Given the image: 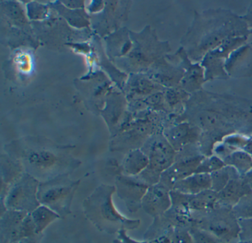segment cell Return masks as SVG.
<instances>
[{
  "instance_id": "obj_1",
  "label": "cell",
  "mask_w": 252,
  "mask_h": 243,
  "mask_svg": "<svg viewBox=\"0 0 252 243\" xmlns=\"http://www.w3.org/2000/svg\"><path fill=\"white\" fill-rule=\"evenodd\" d=\"M175 121H187L200 129L199 150L210 157L215 145L228 135L252 136V99L203 89L191 95L184 114Z\"/></svg>"
},
{
  "instance_id": "obj_2",
  "label": "cell",
  "mask_w": 252,
  "mask_h": 243,
  "mask_svg": "<svg viewBox=\"0 0 252 243\" xmlns=\"http://www.w3.org/2000/svg\"><path fill=\"white\" fill-rule=\"evenodd\" d=\"M249 36L243 16L229 9L219 7L194 11L192 22L180 43L189 59L200 63L209 51L228 39Z\"/></svg>"
},
{
  "instance_id": "obj_3",
  "label": "cell",
  "mask_w": 252,
  "mask_h": 243,
  "mask_svg": "<svg viewBox=\"0 0 252 243\" xmlns=\"http://www.w3.org/2000/svg\"><path fill=\"white\" fill-rule=\"evenodd\" d=\"M116 186L99 185L83 202V210L86 217L99 231L114 234L122 230L136 229L141 224L140 219H130L118 211L113 202Z\"/></svg>"
},
{
  "instance_id": "obj_4",
  "label": "cell",
  "mask_w": 252,
  "mask_h": 243,
  "mask_svg": "<svg viewBox=\"0 0 252 243\" xmlns=\"http://www.w3.org/2000/svg\"><path fill=\"white\" fill-rule=\"evenodd\" d=\"M141 150L148 157L149 164L137 176L148 185H156L160 182L162 173L175 163L178 153L163 133H156L150 136Z\"/></svg>"
},
{
  "instance_id": "obj_5",
  "label": "cell",
  "mask_w": 252,
  "mask_h": 243,
  "mask_svg": "<svg viewBox=\"0 0 252 243\" xmlns=\"http://www.w3.org/2000/svg\"><path fill=\"white\" fill-rule=\"evenodd\" d=\"M79 180H73L68 174L61 175L39 183L38 200L42 205L46 206L64 217L70 213V206Z\"/></svg>"
},
{
  "instance_id": "obj_6",
  "label": "cell",
  "mask_w": 252,
  "mask_h": 243,
  "mask_svg": "<svg viewBox=\"0 0 252 243\" xmlns=\"http://www.w3.org/2000/svg\"><path fill=\"white\" fill-rule=\"evenodd\" d=\"M206 213V216L191 218V225L211 233L222 243H235L240 239V223L231 208L217 207Z\"/></svg>"
},
{
  "instance_id": "obj_7",
  "label": "cell",
  "mask_w": 252,
  "mask_h": 243,
  "mask_svg": "<svg viewBox=\"0 0 252 243\" xmlns=\"http://www.w3.org/2000/svg\"><path fill=\"white\" fill-rule=\"evenodd\" d=\"M39 183L32 175L23 173L18 180L5 188L2 205L5 204L6 210L32 213L41 205L37 196Z\"/></svg>"
},
{
  "instance_id": "obj_8",
  "label": "cell",
  "mask_w": 252,
  "mask_h": 243,
  "mask_svg": "<svg viewBox=\"0 0 252 243\" xmlns=\"http://www.w3.org/2000/svg\"><path fill=\"white\" fill-rule=\"evenodd\" d=\"M36 234L31 213L7 210L1 219V243H13Z\"/></svg>"
},
{
  "instance_id": "obj_9",
  "label": "cell",
  "mask_w": 252,
  "mask_h": 243,
  "mask_svg": "<svg viewBox=\"0 0 252 243\" xmlns=\"http://www.w3.org/2000/svg\"><path fill=\"white\" fill-rule=\"evenodd\" d=\"M174 56L184 71L180 87L191 95L203 90V84L206 81L204 69L200 63L193 62L181 46Z\"/></svg>"
},
{
  "instance_id": "obj_10",
  "label": "cell",
  "mask_w": 252,
  "mask_h": 243,
  "mask_svg": "<svg viewBox=\"0 0 252 243\" xmlns=\"http://www.w3.org/2000/svg\"><path fill=\"white\" fill-rule=\"evenodd\" d=\"M150 186L138 176H119L116 179V191L130 212L137 211L141 207L143 198Z\"/></svg>"
},
{
  "instance_id": "obj_11",
  "label": "cell",
  "mask_w": 252,
  "mask_h": 243,
  "mask_svg": "<svg viewBox=\"0 0 252 243\" xmlns=\"http://www.w3.org/2000/svg\"><path fill=\"white\" fill-rule=\"evenodd\" d=\"M163 133L177 153L187 147L198 145L201 135L198 127L187 121L172 124L163 130Z\"/></svg>"
},
{
  "instance_id": "obj_12",
  "label": "cell",
  "mask_w": 252,
  "mask_h": 243,
  "mask_svg": "<svg viewBox=\"0 0 252 243\" xmlns=\"http://www.w3.org/2000/svg\"><path fill=\"white\" fill-rule=\"evenodd\" d=\"M170 191L160 183L151 185L143 198L141 207L153 217L161 216L172 207Z\"/></svg>"
},
{
  "instance_id": "obj_13",
  "label": "cell",
  "mask_w": 252,
  "mask_h": 243,
  "mask_svg": "<svg viewBox=\"0 0 252 243\" xmlns=\"http://www.w3.org/2000/svg\"><path fill=\"white\" fill-rule=\"evenodd\" d=\"M230 78H248L252 76V43H246L230 54L225 65Z\"/></svg>"
},
{
  "instance_id": "obj_14",
  "label": "cell",
  "mask_w": 252,
  "mask_h": 243,
  "mask_svg": "<svg viewBox=\"0 0 252 243\" xmlns=\"http://www.w3.org/2000/svg\"><path fill=\"white\" fill-rule=\"evenodd\" d=\"M184 74V69L178 62H175V64L169 63L163 58L156 65L153 80L155 82L165 88L178 87Z\"/></svg>"
},
{
  "instance_id": "obj_15",
  "label": "cell",
  "mask_w": 252,
  "mask_h": 243,
  "mask_svg": "<svg viewBox=\"0 0 252 243\" xmlns=\"http://www.w3.org/2000/svg\"><path fill=\"white\" fill-rule=\"evenodd\" d=\"M241 179L240 176L231 179L228 185L218 193V206L227 207L231 206L232 208L242 197L252 192L249 184L245 179Z\"/></svg>"
},
{
  "instance_id": "obj_16",
  "label": "cell",
  "mask_w": 252,
  "mask_h": 243,
  "mask_svg": "<svg viewBox=\"0 0 252 243\" xmlns=\"http://www.w3.org/2000/svg\"><path fill=\"white\" fill-rule=\"evenodd\" d=\"M212 189V178L207 173H197L178 181L174 185L172 191L186 195H197L203 191Z\"/></svg>"
},
{
  "instance_id": "obj_17",
  "label": "cell",
  "mask_w": 252,
  "mask_h": 243,
  "mask_svg": "<svg viewBox=\"0 0 252 243\" xmlns=\"http://www.w3.org/2000/svg\"><path fill=\"white\" fill-rule=\"evenodd\" d=\"M225 60L223 58L219 57L209 52L200 62L205 71L206 82L214 80H228L229 76L225 71Z\"/></svg>"
},
{
  "instance_id": "obj_18",
  "label": "cell",
  "mask_w": 252,
  "mask_h": 243,
  "mask_svg": "<svg viewBox=\"0 0 252 243\" xmlns=\"http://www.w3.org/2000/svg\"><path fill=\"white\" fill-rule=\"evenodd\" d=\"M149 164L148 157L142 150L131 151L124 160L122 169L125 176H137L141 174Z\"/></svg>"
},
{
  "instance_id": "obj_19",
  "label": "cell",
  "mask_w": 252,
  "mask_h": 243,
  "mask_svg": "<svg viewBox=\"0 0 252 243\" xmlns=\"http://www.w3.org/2000/svg\"><path fill=\"white\" fill-rule=\"evenodd\" d=\"M225 165L232 167L240 176H244L252 170V156L244 150H237L223 159Z\"/></svg>"
},
{
  "instance_id": "obj_20",
  "label": "cell",
  "mask_w": 252,
  "mask_h": 243,
  "mask_svg": "<svg viewBox=\"0 0 252 243\" xmlns=\"http://www.w3.org/2000/svg\"><path fill=\"white\" fill-rule=\"evenodd\" d=\"M36 234H42V231L54 221L60 219V216L46 206L41 204L31 213Z\"/></svg>"
},
{
  "instance_id": "obj_21",
  "label": "cell",
  "mask_w": 252,
  "mask_h": 243,
  "mask_svg": "<svg viewBox=\"0 0 252 243\" xmlns=\"http://www.w3.org/2000/svg\"><path fill=\"white\" fill-rule=\"evenodd\" d=\"M210 175L212 178V190L218 194L228 185L231 179L240 176L235 169L227 165Z\"/></svg>"
},
{
  "instance_id": "obj_22",
  "label": "cell",
  "mask_w": 252,
  "mask_h": 243,
  "mask_svg": "<svg viewBox=\"0 0 252 243\" xmlns=\"http://www.w3.org/2000/svg\"><path fill=\"white\" fill-rule=\"evenodd\" d=\"M231 210L239 220L252 219V192L242 197Z\"/></svg>"
},
{
  "instance_id": "obj_23",
  "label": "cell",
  "mask_w": 252,
  "mask_h": 243,
  "mask_svg": "<svg viewBox=\"0 0 252 243\" xmlns=\"http://www.w3.org/2000/svg\"><path fill=\"white\" fill-rule=\"evenodd\" d=\"M226 165L222 159L213 154L210 157H206L203 159L195 173L211 174L217 170L223 168Z\"/></svg>"
},
{
  "instance_id": "obj_24",
  "label": "cell",
  "mask_w": 252,
  "mask_h": 243,
  "mask_svg": "<svg viewBox=\"0 0 252 243\" xmlns=\"http://www.w3.org/2000/svg\"><path fill=\"white\" fill-rule=\"evenodd\" d=\"M189 231L194 243H222L213 234L194 225L189 227Z\"/></svg>"
},
{
  "instance_id": "obj_25",
  "label": "cell",
  "mask_w": 252,
  "mask_h": 243,
  "mask_svg": "<svg viewBox=\"0 0 252 243\" xmlns=\"http://www.w3.org/2000/svg\"><path fill=\"white\" fill-rule=\"evenodd\" d=\"M113 243H171L169 237H161L156 240L146 242H138L131 239L126 234V230H122L118 233V237L114 240Z\"/></svg>"
},
{
  "instance_id": "obj_26",
  "label": "cell",
  "mask_w": 252,
  "mask_h": 243,
  "mask_svg": "<svg viewBox=\"0 0 252 243\" xmlns=\"http://www.w3.org/2000/svg\"><path fill=\"white\" fill-rule=\"evenodd\" d=\"M239 223H240V226L239 240L252 241V219H240Z\"/></svg>"
},
{
  "instance_id": "obj_27",
  "label": "cell",
  "mask_w": 252,
  "mask_h": 243,
  "mask_svg": "<svg viewBox=\"0 0 252 243\" xmlns=\"http://www.w3.org/2000/svg\"><path fill=\"white\" fill-rule=\"evenodd\" d=\"M242 16L247 24L250 35H252V1L249 3L246 14Z\"/></svg>"
},
{
  "instance_id": "obj_28",
  "label": "cell",
  "mask_w": 252,
  "mask_h": 243,
  "mask_svg": "<svg viewBox=\"0 0 252 243\" xmlns=\"http://www.w3.org/2000/svg\"><path fill=\"white\" fill-rule=\"evenodd\" d=\"M42 239V234L33 236L32 237H28V238L23 239V240H19V241L14 242L13 243H39Z\"/></svg>"
},
{
  "instance_id": "obj_29",
  "label": "cell",
  "mask_w": 252,
  "mask_h": 243,
  "mask_svg": "<svg viewBox=\"0 0 252 243\" xmlns=\"http://www.w3.org/2000/svg\"><path fill=\"white\" fill-rule=\"evenodd\" d=\"M242 177L245 179L246 182L249 184V186H250V188H252V170H251L250 172H249L247 174L245 175L244 176H242Z\"/></svg>"
},
{
  "instance_id": "obj_30",
  "label": "cell",
  "mask_w": 252,
  "mask_h": 243,
  "mask_svg": "<svg viewBox=\"0 0 252 243\" xmlns=\"http://www.w3.org/2000/svg\"><path fill=\"white\" fill-rule=\"evenodd\" d=\"M235 243H252V241H246V240H239L238 242H236Z\"/></svg>"
}]
</instances>
